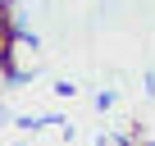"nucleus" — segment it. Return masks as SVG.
<instances>
[{
	"label": "nucleus",
	"mask_w": 155,
	"mask_h": 146,
	"mask_svg": "<svg viewBox=\"0 0 155 146\" xmlns=\"http://www.w3.org/2000/svg\"><path fill=\"white\" fill-rule=\"evenodd\" d=\"M114 101H119V91H110V87H105V91H96V110H101V114H105V110H114Z\"/></svg>",
	"instance_id": "nucleus-1"
},
{
	"label": "nucleus",
	"mask_w": 155,
	"mask_h": 146,
	"mask_svg": "<svg viewBox=\"0 0 155 146\" xmlns=\"http://www.w3.org/2000/svg\"><path fill=\"white\" fill-rule=\"evenodd\" d=\"M55 96H64V101H73V96H78V87H73L68 78H59V82H55Z\"/></svg>",
	"instance_id": "nucleus-2"
},
{
	"label": "nucleus",
	"mask_w": 155,
	"mask_h": 146,
	"mask_svg": "<svg viewBox=\"0 0 155 146\" xmlns=\"http://www.w3.org/2000/svg\"><path fill=\"white\" fill-rule=\"evenodd\" d=\"M0 123H9V110H5V101H0Z\"/></svg>",
	"instance_id": "nucleus-3"
}]
</instances>
